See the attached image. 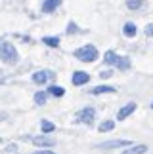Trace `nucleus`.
Wrapping results in <instances>:
<instances>
[{
    "mask_svg": "<svg viewBox=\"0 0 153 154\" xmlns=\"http://www.w3.org/2000/svg\"><path fill=\"white\" fill-rule=\"evenodd\" d=\"M48 93H52V95H56V97H63V95H65V90L60 88V86H50Z\"/></svg>",
    "mask_w": 153,
    "mask_h": 154,
    "instance_id": "nucleus-17",
    "label": "nucleus"
},
{
    "mask_svg": "<svg viewBox=\"0 0 153 154\" xmlns=\"http://www.w3.org/2000/svg\"><path fill=\"white\" fill-rule=\"evenodd\" d=\"M145 150H148V146H145V145H136V146H132V149L125 150L122 154H144Z\"/></svg>",
    "mask_w": 153,
    "mask_h": 154,
    "instance_id": "nucleus-12",
    "label": "nucleus"
},
{
    "mask_svg": "<svg viewBox=\"0 0 153 154\" xmlns=\"http://www.w3.org/2000/svg\"><path fill=\"white\" fill-rule=\"evenodd\" d=\"M125 34H126V36H136V25H134V23H130V21H128V23H125Z\"/></svg>",
    "mask_w": 153,
    "mask_h": 154,
    "instance_id": "nucleus-16",
    "label": "nucleus"
},
{
    "mask_svg": "<svg viewBox=\"0 0 153 154\" xmlns=\"http://www.w3.org/2000/svg\"><path fill=\"white\" fill-rule=\"evenodd\" d=\"M151 109H153V103H151Z\"/></svg>",
    "mask_w": 153,
    "mask_h": 154,
    "instance_id": "nucleus-25",
    "label": "nucleus"
},
{
    "mask_svg": "<svg viewBox=\"0 0 153 154\" xmlns=\"http://www.w3.org/2000/svg\"><path fill=\"white\" fill-rule=\"evenodd\" d=\"M42 42L46 46H50V48H57V46H60V38H57V36H44Z\"/></svg>",
    "mask_w": 153,
    "mask_h": 154,
    "instance_id": "nucleus-13",
    "label": "nucleus"
},
{
    "mask_svg": "<svg viewBox=\"0 0 153 154\" xmlns=\"http://www.w3.org/2000/svg\"><path fill=\"white\" fill-rule=\"evenodd\" d=\"M115 65H117V69H121V70H128L130 69V59L128 57H117Z\"/></svg>",
    "mask_w": 153,
    "mask_h": 154,
    "instance_id": "nucleus-10",
    "label": "nucleus"
},
{
    "mask_svg": "<svg viewBox=\"0 0 153 154\" xmlns=\"http://www.w3.org/2000/svg\"><path fill=\"white\" fill-rule=\"evenodd\" d=\"M142 4H144V0H126V6L130 10H138V8H142Z\"/></svg>",
    "mask_w": 153,
    "mask_h": 154,
    "instance_id": "nucleus-20",
    "label": "nucleus"
},
{
    "mask_svg": "<svg viewBox=\"0 0 153 154\" xmlns=\"http://www.w3.org/2000/svg\"><path fill=\"white\" fill-rule=\"evenodd\" d=\"M33 154H56V152H52V150H38V152H33Z\"/></svg>",
    "mask_w": 153,
    "mask_h": 154,
    "instance_id": "nucleus-24",
    "label": "nucleus"
},
{
    "mask_svg": "<svg viewBox=\"0 0 153 154\" xmlns=\"http://www.w3.org/2000/svg\"><path fill=\"white\" fill-rule=\"evenodd\" d=\"M145 34H148V36H153V25H148V27H145Z\"/></svg>",
    "mask_w": 153,
    "mask_h": 154,
    "instance_id": "nucleus-22",
    "label": "nucleus"
},
{
    "mask_svg": "<svg viewBox=\"0 0 153 154\" xmlns=\"http://www.w3.org/2000/svg\"><path fill=\"white\" fill-rule=\"evenodd\" d=\"M31 141H33V145L42 146V149H46V146H54V145H56V141H54V139L44 137V135H37V137H31Z\"/></svg>",
    "mask_w": 153,
    "mask_h": 154,
    "instance_id": "nucleus-6",
    "label": "nucleus"
},
{
    "mask_svg": "<svg viewBox=\"0 0 153 154\" xmlns=\"http://www.w3.org/2000/svg\"><path fill=\"white\" fill-rule=\"evenodd\" d=\"M46 99H48V93H46V91H38V93H34V103H37V105H44V103H46Z\"/></svg>",
    "mask_w": 153,
    "mask_h": 154,
    "instance_id": "nucleus-18",
    "label": "nucleus"
},
{
    "mask_svg": "<svg viewBox=\"0 0 153 154\" xmlns=\"http://www.w3.org/2000/svg\"><path fill=\"white\" fill-rule=\"evenodd\" d=\"M111 74H113V72H111V70H103V72H102V74H99V76H102V78L105 80V78H109V76H111Z\"/></svg>",
    "mask_w": 153,
    "mask_h": 154,
    "instance_id": "nucleus-23",
    "label": "nucleus"
},
{
    "mask_svg": "<svg viewBox=\"0 0 153 154\" xmlns=\"http://www.w3.org/2000/svg\"><path fill=\"white\" fill-rule=\"evenodd\" d=\"M76 31H79V27H76L75 23L71 21V23H69V27H67V32H69V34H73V32H76Z\"/></svg>",
    "mask_w": 153,
    "mask_h": 154,
    "instance_id": "nucleus-21",
    "label": "nucleus"
},
{
    "mask_svg": "<svg viewBox=\"0 0 153 154\" xmlns=\"http://www.w3.org/2000/svg\"><path fill=\"white\" fill-rule=\"evenodd\" d=\"M132 141H122V139H115V141H107V143H99L98 149H122V146H130Z\"/></svg>",
    "mask_w": 153,
    "mask_h": 154,
    "instance_id": "nucleus-5",
    "label": "nucleus"
},
{
    "mask_svg": "<svg viewBox=\"0 0 153 154\" xmlns=\"http://www.w3.org/2000/svg\"><path fill=\"white\" fill-rule=\"evenodd\" d=\"M40 128H42L44 133H52V131L56 129V126H54L52 122H48V120H42V122H40Z\"/></svg>",
    "mask_w": 153,
    "mask_h": 154,
    "instance_id": "nucleus-19",
    "label": "nucleus"
},
{
    "mask_svg": "<svg viewBox=\"0 0 153 154\" xmlns=\"http://www.w3.org/2000/svg\"><path fill=\"white\" fill-rule=\"evenodd\" d=\"M98 50L94 48L92 44H88V46H82V48H79L75 51V57L79 59V61H82V63H92V61H96L98 59Z\"/></svg>",
    "mask_w": 153,
    "mask_h": 154,
    "instance_id": "nucleus-2",
    "label": "nucleus"
},
{
    "mask_svg": "<svg viewBox=\"0 0 153 154\" xmlns=\"http://www.w3.org/2000/svg\"><path fill=\"white\" fill-rule=\"evenodd\" d=\"M115 128V122L113 120H105V122H102V124H99V131H102V133H105V131H111V129H113Z\"/></svg>",
    "mask_w": 153,
    "mask_h": 154,
    "instance_id": "nucleus-14",
    "label": "nucleus"
},
{
    "mask_svg": "<svg viewBox=\"0 0 153 154\" xmlns=\"http://www.w3.org/2000/svg\"><path fill=\"white\" fill-rule=\"evenodd\" d=\"M94 95H102V93H115V88L113 86H98L92 90Z\"/></svg>",
    "mask_w": 153,
    "mask_h": 154,
    "instance_id": "nucleus-11",
    "label": "nucleus"
},
{
    "mask_svg": "<svg viewBox=\"0 0 153 154\" xmlns=\"http://www.w3.org/2000/svg\"><path fill=\"white\" fill-rule=\"evenodd\" d=\"M117 53L115 51H105V55H103V61H105V65H115V61H117Z\"/></svg>",
    "mask_w": 153,
    "mask_h": 154,
    "instance_id": "nucleus-15",
    "label": "nucleus"
},
{
    "mask_svg": "<svg viewBox=\"0 0 153 154\" xmlns=\"http://www.w3.org/2000/svg\"><path fill=\"white\" fill-rule=\"evenodd\" d=\"M94 118H96V110H94L92 106H86V109H82L79 114L75 116V122H79V124H88V126H92Z\"/></svg>",
    "mask_w": 153,
    "mask_h": 154,
    "instance_id": "nucleus-3",
    "label": "nucleus"
},
{
    "mask_svg": "<svg viewBox=\"0 0 153 154\" xmlns=\"http://www.w3.org/2000/svg\"><path fill=\"white\" fill-rule=\"evenodd\" d=\"M134 110H136V103H128V105H125V106H122V109H121L119 112H117V120H121V122H122L125 118L130 116Z\"/></svg>",
    "mask_w": 153,
    "mask_h": 154,
    "instance_id": "nucleus-7",
    "label": "nucleus"
},
{
    "mask_svg": "<svg viewBox=\"0 0 153 154\" xmlns=\"http://www.w3.org/2000/svg\"><path fill=\"white\" fill-rule=\"evenodd\" d=\"M63 0H44V4H42V11L44 14H52L57 6H61Z\"/></svg>",
    "mask_w": 153,
    "mask_h": 154,
    "instance_id": "nucleus-9",
    "label": "nucleus"
},
{
    "mask_svg": "<svg viewBox=\"0 0 153 154\" xmlns=\"http://www.w3.org/2000/svg\"><path fill=\"white\" fill-rule=\"evenodd\" d=\"M0 59H2L4 63H8V65L17 63L19 55H17V50H15V46L11 42H2L0 44Z\"/></svg>",
    "mask_w": 153,
    "mask_h": 154,
    "instance_id": "nucleus-1",
    "label": "nucleus"
},
{
    "mask_svg": "<svg viewBox=\"0 0 153 154\" xmlns=\"http://www.w3.org/2000/svg\"><path fill=\"white\" fill-rule=\"evenodd\" d=\"M54 72L52 70H38V72H34L33 74V82L34 84H46V82H50V80H54Z\"/></svg>",
    "mask_w": 153,
    "mask_h": 154,
    "instance_id": "nucleus-4",
    "label": "nucleus"
},
{
    "mask_svg": "<svg viewBox=\"0 0 153 154\" xmlns=\"http://www.w3.org/2000/svg\"><path fill=\"white\" fill-rule=\"evenodd\" d=\"M86 82H90V74L84 72V70H76L73 74V84L75 86H84Z\"/></svg>",
    "mask_w": 153,
    "mask_h": 154,
    "instance_id": "nucleus-8",
    "label": "nucleus"
}]
</instances>
